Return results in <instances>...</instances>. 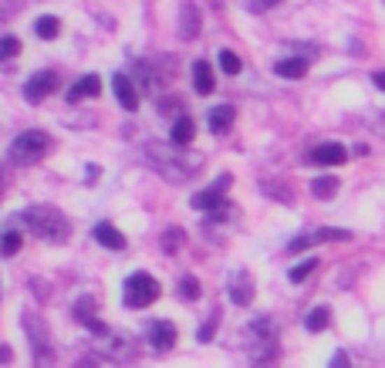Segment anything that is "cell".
I'll use <instances>...</instances> for the list:
<instances>
[{"mask_svg":"<svg viewBox=\"0 0 385 368\" xmlns=\"http://www.w3.org/2000/svg\"><path fill=\"white\" fill-rule=\"evenodd\" d=\"M192 136H196V125H192V118L190 115H179L173 122V146L176 149H186L192 142Z\"/></svg>","mask_w":385,"mask_h":368,"instance_id":"cell-18","label":"cell"},{"mask_svg":"<svg viewBox=\"0 0 385 368\" xmlns=\"http://www.w3.org/2000/svg\"><path fill=\"white\" fill-rule=\"evenodd\" d=\"M331 368H351V362H348L345 351H335V358H331Z\"/></svg>","mask_w":385,"mask_h":368,"instance_id":"cell-31","label":"cell"},{"mask_svg":"<svg viewBox=\"0 0 385 368\" xmlns=\"http://www.w3.org/2000/svg\"><path fill=\"white\" fill-rule=\"evenodd\" d=\"M146 155L153 159L155 173L162 176V179H169V183H186V179L196 173V166H200V155L183 159L179 149H169V146H162V142H146Z\"/></svg>","mask_w":385,"mask_h":368,"instance_id":"cell-2","label":"cell"},{"mask_svg":"<svg viewBox=\"0 0 385 368\" xmlns=\"http://www.w3.org/2000/svg\"><path fill=\"white\" fill-rule=\"evenodd\" d=\"M227 294H230V301L237 304V308H247V304L253 301V281H251V274H247V271L233 274Z\"/></svg>","mask_w":385,"mask_h":368,"instance_id":"cell-10","label":"cell"},{"mask_svg":"<svg viewBox=\"0 0 385 368\" xmlns=\"http://www.w3.org/2000/svg\"><path fill=\"white\" fill-rule=\"evenodd\" d=\"M75 321H81V325L92 331L95 338H108V334H112V331H108V328H105V325H102V321L95 318V301H92V297H81V301L75 304Z\"/></svg>","mask_w":385,"mask_h":368,"instance_id":"cell-8","label":"cell"},{"mask_svg":"<svg viewBox=\"0 0 385 368\" xmlns=\"http://www.w3.org/2000/svg\"><path fill=\"white\" fill-rule=\"evenodd\" d=\"M345 159H348V153L342 142H321V146L311 153V162H318V166H342Z\"/></svg>","mask_w":385,"mask_h":368,"instance_id":"cell-12","label":"cell"},{"mask_svg":"<svg viewBox=\"0 0 385 368\" xmlns=\"http://www.w3.org/2000/svg\"><path fill=\"white\" fill-rule=\"evenodd\" d=\"M20 325L27 331V341H31V351H34V368H51L55 365V345H51L48 325L41 321L34 311H24L20 314Z\"/></svg>","mask_w":385,"mask_h":368,"instance_id":"cell-3","label":"cell"},{"mask_svg":"<svg viewBox=\"0 0 385 368\" xmlns=\"http://www.w3.org/2000/svg\"><path fill=\"white\" fill-rule=\"evenodd\" d=\"M192 88H196V95H210L213 88H216L210 61H196V64H192Z\"/></svg>","mask_w":385,"mask_h":368,"instance_id":"cell-15","label":"cell"},{"mask_svg":"<svg viewBox=\"0 0 385 368\" xmlns=\"http://www.w3.org/2000/svg\"><path fill=\"white\" fill-rule=\"evenodd\" d=\"M0 193H4V176H0Z\"/></svg>","mask_w":385,"mask_h":368,"instance_id":"cell-37","label":"cell"},{"mask_svg":"<svg viewBox=\"0 0 385 368\" xmlns=\"http://www.w3.org/2000/svg\"><path fill=\"white\" fill-rule=\"evenodd\" d=\"M277 3H284V0H247V10H253V14H264V10L277 7Z\"/></svg>","mask_w":385,"mask_h":368,"instance_id":"cell-30","label":"cell"},{"mask_svg":"<svg viewBox=\"0 0 385 368\" xmlns=\"http://www.w3.org/2000/svg\"><path fill=\"white\" fill-rule=\"evenodd\" d=\"M179 294H183L186 301H196V297H200V281H196V277H183V281H179Z\"/></svg>","mask_w":385,"mask_h":368,"instance_id":"cell-29","label":"cell"},{"mask_svg":"<svg viewBox=\"0 0 385 368\" xmlns=\"http://www.w3.org/2000/svg\"><path fill=\"white\" fill-rule=\"evenodd\" d=\"M220 68H223L227 75H240V71H244V61L237 58L233 51H220Z\"/></svg>","mask_w":385,"mask_h":368,"instance_id":"cell-28","label":"cell"},{"mask_svg":"<svg viewBox=\"0 0 385 368\" xmlns=\"http://www.w3.org/2000/svg\"><path fill=\"white\" fill-rule=\"evenodd\" d=\"M18 55H20V41L10 38V34H4V38H0V61H10V58H18Z\"/></svg>","mask_w":385,"mask_h":368,"instance_id":"cell-27","label":"cell"},{"mask_svg":"<svg viewBox=\"0 0 385 368\" xmlns=\"http://www.w3.org/2000/svg\"><path fill=\"white\" fill-rule=\"evenodd\" d=\"M311 193L318 196V199H331V196L338 193V179H335V176H318V179L311 183Z\"/></svg>","mask_w":385,"mask_h":368,"instance_id":"cell-20","label":"cell"},{"mask_svg":"<svg viewBox=\"0 0 385 368\" xmlns=\"http://www.w3.org/2000/svg\"><path fill=\"white\" fill-rule=\"evenodd\" d=\"M186 243V233L179 230V227H173V230H166V236H162V250L166 253H179V247Z\"/></svg>","mask_w":385,"mask_h":368,"instance_id":"cell-24","label":"cell"},{"mask_svg":"<svg viewBox=\"0 0 385 368\" xmlns=\"http://www.w3.org/2000/svg\"><path fill=\"white\" fill-rule=\"evenodd\" d=\"M227 186H230V176H220L216 179V186H210V190H200V193L192 196V206L196 210H210V220H227V216H233V206L227 203ZM206 220V223H210Z\"/></svg>","mask_w":385,"mask_h":368,"instance_id":"cell-6","label":"cell"},{"mask_svg":"<svg viewBox=\"0 0 385 368\" xmlns=\"http://www.w3.org/2000/svg\"><path fill=\"white\" fill-rule=\"evenodd\" d=\"M14 223H24L44 243H61L71 233V223H68V216L61 213L58 206H31V210L14 216Z\"/></svg>","mask_w":385,"mask_h":368,"instance_id":"cell-1","label":"cell"},{"mask_svg":"<svg viewBox=\"0 0 385 368\" xmlns=\"http://www.w3.org/2000/svg\"><path fill=\"white\" fill-rule=\"evenodd\" d=\"M10 358H14V351L7 348V345H0V365H10Z\"/></svg>","mask_w":385,"mask_h":368,"instance_id":"cell-34","label":"cell"},{"mask_svg":"<svg viewBox=\"0 0 385 368\" xmlns=\"http://www.w3.org/2000/svg\"><path fill=\"white\" fill-rule=\"evenodd\" d=\"M274 71L281 78H304L308 75V61L304 58H281L274 64Z\"/></svg>","mask_w":385,"mask_h":368,"instance_id":"cell-19","label":"cell"},{"mask_svg":"<svg viewBox=\"0 0 385 368\" xmlns=\"http://www.w3.org/2000/svg\"><path fill=\"white\" fill-rule=\"evenodd\" d=\"M179 34H183V41L200 38V7H196V3H186V7H183V14H179Z\"/></svg>","mask_w":385,"mask_h":368,"instance_id":"cell-17","label":"cell"},{"mask_svg":"<svg viewBox=\"0 0 385 368\" xmlns=\"http://www.w3.org/2000/svg\"><path fill=\"white\" fill-rule=\"evenodd\" d=\"M372 81H375V88H382V92H385V71H375Z\"/></svg>","mask_w":385,"mask_h":368,"instance_id":"cell-35","label":"cell"},{"mask_svg":"<svg viewBox=\"0 0 385 368\" xmlns=\"http://www.w3.org/2000/svg\"><path fill=\"white\" fill-rule=\"evenodd\" d=\"M372 129H375L379 136H385V112H379V115L372 118Z\"/></svg>","mask_w":385,"mask_h":368,"instance_id":"cell-33","label":"cell"},{"mask_svg":"<svg viewBox=\"0 0 385 368\" xmlns=\"http://www.w3.org/2000/svg\"><path fill=\"white\" fill-rule=\"evenodd\" d=\"M112 88H115L118 105H122L125 112H135V108H139V92H135V81L129 75L115 71V75H112Z\"/></svg>","mask_w":385,"mask_h":368,"instance_id":"cell-9","label":"cell"},{"mask_svg":"<svg viewBox=\"0 0 385 368\" xmlns=\"http://www.w3.org/2000/svg\"><path fill=\"white\" fill-rule=\"evenodd\" d=\"M55 88H58V75L44 68V71H34V75L24 81V98H27L31 105H41Z\"/></svg>","mask_w":385,"mask_h":368,"instance_id":"cell-7","label":"cell"},{"mask_svg":"<svg viewBox=\"0 0 385 368\" xmlns=\"http://www.w3.org/2000/svg\"><path fill=\"white\" fill-rule=\"evenodd\" d=\"M75 368H98V365H95V358H81Z\"/></svg>","mask_w":385,"mask_h":368,"instance_id":"cell-36","label":"cell"},{"mask_svg":"<svg viewBox=\"0 0 385 368\" xmlns=\"http://www.w3.org/2000/svg\"><path fill=\"white\" fill-rule=\"evenodd\" d=\"M122 297H125V304L135 311L149 308L155 297H159V281H155L149 271H135L125 277V288H122Z\"/></svg>","mask_w":385,"mask_h":368,"instance_id":"cell-5","label":"cell"},{"mask_svg":"<svg viewBox=\"0 0 385 368\" xmlns=\"http://www.w3.org/2000/svg\"><path fill=\"white\" fill-rule=\"evenodd\" d=\"M92 236H95L105 250H125V236H122V233H118L112 223H95Z\"/></svg>","mask_w":385,"mask_h":368,"instance_id":"cell-16","label":"cell"},{"mask_svg":"<svg viewBox=\"0 0 385 368\" xmlns=\"http://www.w3.org/2000/svg\"><path fill=\"white\" fill-rule=\"evenodd\" d=\"M331 240H351V233L348 230H331V227L311 233V243H331Z\"/></svg>","mask_w":385,"mask_h":368,"instance_id":"cell-25","label":"cell"},{"mask_svg":"<svg viewBox=\"0 0 385 368\" xmlns=\"http://www.w3.org/2000/svg\"><path fill=\"white\" fill-rule=\"evenodd\" d=\"M48 149H51V136L41 132V129H27V132L14 136L10 149H7V159H10L14 166H31V162H38Z\"/></svg>","mask_w":385,"mask_h":368,"instance_id":"cell-4","label":"cell"},{"mask_svg":"<svg viewBox=\"0 0 385 368\" xmlns=\"http://www.w3.org/2000/svg\"><path fill=\"white\" fill-rule=\"evenodd\" d=\"M18 250H20V233L18 230L4 233V236H0V253H4V257H14Z\"/></svg>","mask_w":385,"mask_h":368,"instance_id":"cell-26","label":"cell"},{"mask_svg":"<svg viewBox=\"0 0 385 368\" xmlns=\"http://www.w3.org/2000/svg\"><path fill=\"white\" fill-rule=\"evenodd\" d=\"M149 345L155 351H169L176 345V325L173 321H153L149 325Z\"/></svg>","mask_w":385,"mask_h":368,"instance_id":"cell-11","label":"cell"},{"mask_svg":"<svg viewBox=\"0 0 385 368\" xmlns=\"http://www.w3.org/2000/svg\"><path fill=\"white\" fill-rule=\"evenodd\" d=\"M314 271H318V257H308V260H301V264H298L288 277H290V284H304Z\"/></svg>","mask_w":385,"mask_h":368,"instance_id":"cell-23","label":"cell"},{"mask_svg":"<svg viewBox=\"0 0 385 368\" xmlns=\"http://www.w3.org/2000/svg\"><path fill=\"white\" fill-rule=\"evenodd\" d=\"M102 95V78L98 75H85L81 81H75L71 88H68V101L71 105H78L81 98H98Z\"/></svg>","mask_w":385,"mask_h":368,"instance_id":"cell-13","label":"cell"},{"mask_svg":"<svg viewBox=\"0 0 385 368\" xmlns=\"http://www.w3.org/2000/svg\"><path fill=\"white\" fill-rule=\"evenodd\" d=\"M233 112L230 105H216V108H210V115H206V125H210V132L213 136H227L230 132V125H233Z\"/></svg>","mask_w":385,"mask_h":368,"instance_id":"cell-14","label":"cell"},{"mask_svg":"<svg viewBox=\"0 0 385 368\" xmlns=\"http://www.w3.org/2000/svg\"><path fill=\"white\" fill-rule=\"evenodd\" d=\"M34 31H38L41 41H55V38L61 34V20H58V17H38Z\"/></svg>","mask_w":385,"mask_h":368,"instance_id":"cell-21","label":"cell"},{"mask_svg":"<svg viewBox=\"0 0 385 368\" xmlns=\"http://www.w3.org/2000/svg\"><path fill=\"white\" fill-rule=\"evenodd\" d=\"M331 325V311L328 308H314L308 311V318H304V328L308 331H325Z\"/></svg>","mask_w":385,"mask_h":368,"instance_id":"cell-22","label":"cell"},{"mask_svg":"<svg viewBox=\"0 0 385 368\" xmlns=\"http://www.w3.org/2000/svg\"><path fill=\"white\" fill-rule=\"evenodd\" d=\"M213 334H216V331H213V325H203V328H200V334H196V341H203V345H206Z\"/></svg>","mask_w":385,"mask_h":368,"instance_id":"cell-32","label":"cell"}]
</instances>
